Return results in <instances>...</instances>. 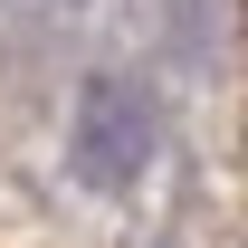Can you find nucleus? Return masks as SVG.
Here are the masks:
<instances>
[{"label":"nucleus","instance_id":"obj_1","mask_svg":"<svg viewBox=\"0 0 248 248\" xmlns=\"http://www.w3.org/2000/svg\"><path fill=\"white\" fill-rule=\"evenodd\" d=\"M77 162H86L95 182H124L134 162H143V95L134 86H95L86 115H77Z\"/></svg>","mask_w":248,"mask_h":248}]
</instances>
